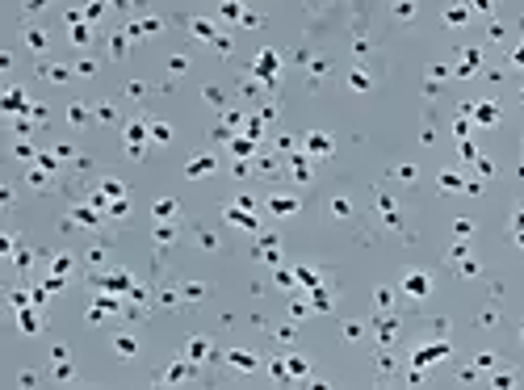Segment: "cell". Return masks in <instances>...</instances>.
<instances>
[{
	"mask_svg": "<svg viewBox=\"0 0 524 390\" xmlns=\"http://www.w3.org/2000/svg\"><path fill=\"white\" fill-rule=\"evenodd\" d=\"M256 76H260V80H273V76H277V55H273V51H260V59H256Z\"/></svg>",
	"mask_w": 524,
	"mask_h": 390,
	"instance_id": "6da1fadb",
	"label": "cell"
},
{
	"mask_svg": "<svg viewBox=\"0 0 524 390\" xmlns=\"http://www.w3.org/2000/svg\"><path fill=\"white\" fill-rule=\"evenodd\" d=\"M449 352V344H432V348H424V352H415V365H428V361H436V357H445Z\"/></svg>",
	"mask_w": 524,
	"mask_h": 390,
	"instance_id": "7a4b0ae2",
	"label": "cell"
},
{
	"mask_svg": "<svg viewBox=\"0 0 524 390\" xmlns=\"http://www.w3.org/2000/svg\"><path fill=\"white\" fill-rule=\"evenodd\" d=\"M403 286H407V294H415V298H424V294H428V277H420V273H411L407 281H403Z\"/></svg>",
	"mask_w": 524,
	"mask_h": 390,
	"instance_id": "3957f363",
	"label": "cell"
},
{
	"mask_svg": "<svg viewBox=\"0 0 524 390\" xmlns=\"http://www.w3.org/2000/svg\"><path fill=\"white\" fill-rule=\"evenodd\" d=\"M210 168H214V160H210V156H197V160H193V164H189V168H185V172H189V176H193V181H197V176H206Z\"/></svg>",
	"mask_w": 524,
	"mask_h": 390,
	"instance_id": "277c9868",
	"label": "cell"
},
{
	"mask_svg": "<svg viewBox=\"0 0 524 390\" xmlns=\"http://www.w3.org/2000/svg\"><path fill=\"white\" fill-rule=\"evenodd\" d=\"M143 139H147V126H139V122H135V126L126 130V143H130V151H135V156H139V143H143Z\"/></svg>",
	"mask_w": 524,
	"mask_h": 390,
	"instance_id": "5b68a950",
	"label": "cell"
},
{
	"mask_svg": "<svg viewBox=\"0 0 524 390\" xmlns=\"http://www.w3.org/2000/svg\"><path fill=\"white\" fill-rule=\"evenodd\" d=\"M227 361L235 365V369H252V365H256V357H252V352H231Z\"/></svg>",
	"mask_w": 524,
	"mask_h": 390,
	"instance_id": "8992f818",
	"label": "cell"
},
{
	"mask_svg": "<svg viewBox=\"0 0 524 390\" xmlns=\"http://www.w3.org/2000/svg\"><path fill=\"white\" fill-rule=\"evenodd\" d=\"M311 151H315V156H327V151H331V139H327V135H311Z\"/></svg>",
	"mask_w": 524,
	"mask_h": 390,
	"instance_id": "52a82bcc",
	"label": "cell"
},
{
	"mask_svg": "<svg viewBox=\"0 0 524 390\" xmlns=\"http://www.w3.org/2000/svg\"><path fill=\"white\" fill-rule=\"evenodd\" d=\"M273 210H277V214H294V197H273Z\"/></svg>",
	"mask_w": 524,
	"mask_h": 390,
	"instance_id": "ba28073f",
	"label": "cell"
},
{
	"mask_svg": "<svg viewBox=\"0 0 524 390\" xmlns=\"http://www.w3.org/2000/svg\"><path fill=\"white\" fill-rule=\"evenodd\" d=\"M193 34H197V38H206V42H210V38H214V26H210V21H193Z\"/></svg>",
	"mask_w": 524,
	"mask_h": 390,
	"instance_id": "9c48e42d",
	"label": "cell"
},
{
	"mask_svg": "<svg viewBox=\"0 0 524 390\" xmlns=\"http://www.w3.org/2000/svg\"><path fill=\"white\" fill-rule=\"evenodd\" d=\"M5 109H26V101H21V92H5Z\"/></svg>",
	"mask_w": 524,
	"mask_h": 390,
	"instance_id": "30bf717a",
	"label": "cell"
},
{
	"mask_svg": "<svg viewBox=\"0 0 524 390\" xmlns=\"http://www.w3.org/2000/svg\"><path fill=\"white\" fill-rule=\"evenodd\" d=\"M474 117H478V122H495V105H478Z\"/></svg>",
	"mask_w": 524,
	"mask_h": 390,
	"instance_id": "8fae6325",
	"label": "cell"
},
{
	"mask_svg": "<svg viewBox=\"0 0 524 390\" xmlns=\"http://www.w3.org/2000/svg\"><path fill=\"white\" fill-rule=\"evenodd\" d=\"M117 352H122V357H130V352H135V340H130V336H117Z\"/></svg>",
	"mask_w": 524,
	"mask_h": 390,
	"instance_id": "7c38bea8",
	"label": "cell"
},
{
	"mask_svg": "<svg viewBox=\"0 0 524 390\" xmlns=\"http://www.w3.org/2000/svg\"><path fill=\"white\" fill-rule=\"evenodd\" d=\"M21 327H26V332H38V319H34L30 311H21Z\"/></svg>",
	"mask_w": 524,
	"mask_h": 390,
	"instance_id": "4fadbf2b",
	"label": "cell"
},
{
	"mask_svg": "<svg viewBox=\"0 0 524 390\" xmlns=\"http://www.w3.org/2000/svg\"><path fill=\"white\" fill-rule=\"evenodd\" d=\"M206 352H210L206 340H193V344H189V357H206Z\"/></svg>",
	"mask_w": 524,
	"mask_h": 390,
	"instance_id": "5bb4252c",
	"label": "cell"
},
{
	"mask_svg": "<svg viewBox=\"0 0 524 390\" xmlns=\"http://www.w3.org/2000/svg\"><path fill=\"white\" fill-rule=\"evenodd\" d=\"M172 210H176V202H168V197H164V202L156 206V214H160V218H168V214H172Z\"/></svg>",
	"mask_w": 524,
	"mask_h": 390,
	"instance_id": "9a60e30c",
	"label": "cell"
},
{
	"mask_svg": "<svg viewBox=\"0 0 524 390\" xmlns=\"http://www.w3.org/2000/svg\"><path fill=\"white\" fill-rule=\"evenodd\" d=\"M26 42H30V46H46V38H42V30H30V34H26Z\"/></svg>",
	"mask_w": 524,
	"mask_h": 390,
	"instance_id": "2e32d148",
	"label": "cell"
},
{
	"mask_svg": "<svg viewBox=\"0 0 524 390\" xmlns=\"http://www.w3.org/2000/svg\"><path fill=\"white\" fill-rule=\"evenodd\" d=\"M285 369H290L294 377H302V373H306V361H290V365H285Z\"/></svg>",
	"mask_w": 524,
	"mask_h": 390,
	"instance_id": "e0dca14e",
	"label": "cell"
},
{
	"mask_svg": "<svg viewBox=\"0 0 524 390\" xmlns=\"http://www.w3.org/2000/svg\"><path fill=\"white\" fill-rule=\"evenodd\" d=\"M470 5H474V9H491V0H470Z\"/></svg>",
	"mask_w": 524,
	"mask_h": 390,
	"instance_id": "ac0fdd59",
	"label": "cell"
},
{
	"mask_svg": "<svg viewBox=\"0 0 524 390\" xmlns=\"http://www.w3.org/2000/svg\"><path fill=\"white\" fill-rule=\"evenodd\" d=\"M511 59H516V63H524V46H520V51H516V55H511Z\"/></svg>",
	"mask_w": 524,
	"mask_h": 390,
	"instance_id": "d6986e66",
	"label": "cell"
},
{
	"mask_svg": "<svg viewBox=\"0 0 524 390\" xmlns=\"http://www.w3.org/2000/svg\"><path fill=\"white\" fill-rule=\"evenodd\" d=\"M520 340H524V332H520Z\"/></svg>",
	"mask_w": 524,
	"mask_h": 390,
	"instance_id": "ffe728a7",
	"label": "cell"
}]
</instances>
